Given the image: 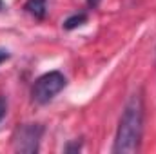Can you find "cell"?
Masks as SVG:
<instances>
[{
    "label": "cell",
    "mask_w": 156,
    "mask_h": 154,
    "mask_svg": "<svg viewBox=\"0 0 156 154\" xmlns=\"http://www.w3.org/2000/svg\"><path fill=\"white\" fill-rule=\"evenodd\" d=\"M144 132V102L140 94H133L120 118L113 151L118 154H133L140 149Z\"/></svg>",
    "instance_id": "6da1fadb"
},
{
    "label": "cell",
    "mask_w": 156,
    "mask_h": 154,
    "mask_svg": "<svg viewBox=\"0 0 156 154\" xmlns=\"http://www.w3.org/2000/svg\"><path fill=\"white\" fill-rule=\"evenodd\" d=\"M66 83H67V80L60 71H49L40 78H37V82L31 89V96L37 103L45 105L66 87Z\"/></svg>",
    "instance_id": "7a4b0ae2"
},
{
    "label": "cell",
    "mask_w": 156,
    "mask_h": 154,
    "mask_svg": "<svg viewBox=\"0 0 156 154\" xmlns=\"http://www.w3.org/2000/svg\"><path fill=\"white\" fill-rule=\"evenodd\" d=\"M44 134V127L40 123H24L16 129L13 136V147L16 152L35 154L40 149V140Z\"/></svg>",
    "instance_id": "3957f363"
},
{
    "label": "cell",
    "mask_w": 156,
    "mask_h": 154,
    "mask_svg": "<svg viewBox=\"0 0 156 154\" xmlns=\"http://www.w3.org/2000/svg\"><path fill=\"white\" fill-rule=\"evenodd\" d=\"M26 11L29 15H33L35 18H44L45 16V0H27L26 2Z\"/></svg>",
    "instance_id": "277c9868"
},
{
    "label": "cell",
    "mask_w": 156,
    "mask_h": 154,
    "mask_svg": "<svg viewBox=\"0 0 156 154\" xmlns=\"http://www.w3.org/2000/svg\"><path fill=\"white\" fill-rule=\"evenodd\" d=\"M85 22H87V15H85V13H76V15L69 16V18L64 22V29H67V31L76 29V27H80V26L85 24Z\"/></svg>",
    "instance_id": "5b68a950"
},
{
    "label": "cell",
    "mask_w": 156,
    "mask_h": 154,
    "mask_svg": "<svg viewBox=\"0 0 156 154\" xmlns=\"http://www.w3.org/2000/svg\"><path fill=\"white\" fill-rule=\"evenodd\" d=\"M80 149H82V142H73V143H69V145H66V149H64V151H66V152H78V151H80Z\"/></svg>",
    "instance_id": "8992f818"
},
{
    "label": "cell",
    "mask_w": 156,
    "mask_h": 154,
    "mask_svg": "<svg viewBox=\"0 0 156 154\" xmlns=\"http://www.w3.org/2000/svg\"><path fill=\"white\" fill-rule=\"evenodd\" d=\"M5 113H7V102H5V98H4V96H0V121L4 120Z\"/></svg>",
    "instance_id": "52a82bcc"
},
{
    "label": "cell",
    "mask_w": 156,
    "mask_h": 154,
    "mask_svg": "<svg viewBox=\"0 0 156 154\" xmlns=\"http://www.w3.org/2000/svg\"><path fill=\"white\" fill-rule=\"evenodd\" d=\"M9 56H11V54H9V53H7L5 49H0V64H2V62H5V60H7Z\"/></svg>",
    "instance_id": "ba28073f"
},
{
    "label": "cell",
    "mask_w": 156,
    "mask_h": 154,
    "mask_svg": "<svg viewBox=\"0 0 156 154\" xmlns=\"http://www.w3.org/2000/svg\"><path fill=\"white\" fill-rule=\"evenodd\" d=\"M98 2H100V0H87V5H89V7H96Z\"/></svg>",
    "instance_id": "9c48e42d"
},
{
    "label": "cell",
    "mask_w": 156,
    "mask_h": 154,
    "mask_svg": "<svg viewBox=\"0 0 156 154\" xmlns=\"http://www.w3.org/2000/svg\"><path fill=\"white\" fill-rule=\"evenodd\" d=\"M4 9V0H0V11Z\"/></svg>",
    "instance_id": "30bf717a"
}]
</instances>
